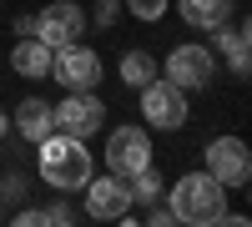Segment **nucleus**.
I'll list each match as a JSON object with an SVG mask.
<instances>
[{"label":"nucleus","instance_id":"obj_11","mask_svg":"<svg viewBox=\"0 0 252 227\" xmlns=\"http://www.w3.org/2000/svg\"><path fill=\"white\" fill-rule=\"evenodd\" d=\"M10 127L26 136V141H40V136H51L56 131V116H51V101H40V96H26L15 106V116H10Z\"/></svg>","mask_w":252,"mask_h":227},{"label":"nucleus","instance_id":"obj_17","mask_svg":"<svg viewBox=\"0 0 252 227\" xmlns=\"http://www.w3.org/2000/svg\"><path fill=\"white\" fill-rule=\"evenodd\" d=\"M15 197H26V172H5L0 177V202H15Z\"/></svg>","mask_w":252,"mask_h":227},{"label":"nucleus","instance_id":"obj_23","mask_svg":"<svg viewBox=\"0 0 252 227\" xmlns=\"http://www.w3.org/2000/svg\"><path fill=\"white\" fill-rule=\"evenodd\" d=\"M5 127H10V121H5V116H0V136H5Z\"/></svg>","mask_w":252,"mask_h":227},{"label":"nucleus","instance_id":"obj_24","mask_svg":"<svg viewBox=\"0 0 252 227\" xmlns=\"http://www.w3.org/2000/svg\"><path fill=\"white\" fill-rule=\"evenodd\" d=\"M0 162H5V152H0Z\"/></svg>","mask_w":252,"mask_h":227},{"label":"nucleus","instance_id":"obj_12","mask_svg":"<svg viewBox=\"0 0 252 227\" xmlns=\"http://www.w3.org/2000/svg\"><path fill=\"white\" fill-rule=\"evenodd\" d=\"M51 46H46V40H40V35H15V51H10V66L20 71V76H51Z\"/></svg>","mask_w":252,"mask_h":227},{"label":"nucleus","instance_id":"obj_4","mask_svg":"<svg viewBox=\"0 0 252 227\" xmlns=\"http://www.w3.org/2000/svg\"><path fill=\"white\" fill-rule=\"evenodd\" d=\"M207 172H212L222 187H247V182H252L247 141H242V136H217L212 147H207Z\"/></svg>","mask_w":252,"mask_h":227},{"label":"nucleus","instance_id":"obj_13","mask_svg":"<svg viewBox=\"0 0 252 227\" xmlns=\"http://www.w3.org/2000/svg\"><path fill=\"white\" fill-rule=\"evenodd\" d=\"M232 15V0H182V20L197 31H217Z\"/></svg>","mask_w":252,"mask_h":227},{"label":"nucleus","instance_id":"obj_2","mask_svg":"<svg viewBox=\"0 0 252 227\" xmlns=\"http://www.w3.org/2000/svg\"><path fill=\"white\" fill-rule=\"evenodd\" d=\"M172 217L192 227H217L227 222V187L212 172H187L172 187Z\"/></svg>","mask_w":252,"mask_h":227},{"label":"nucleus","instance_id":"obj_22","mask_svg":"<svg viewBox=\"0 0 252 227\" xmlns=\"http://www.w3.org/2000/svg\"><path fill=\"white\" fill-rule=\"evenodd\" d=\"M20 222H26V227H46V222H40V207H26V212H20Z\"/></svg>","mask_w":252,"mask_h":227},{"label":"nucleus","instance_id":"obj_8","mask_svg":"<svg viewBox=\"0 0 252 227\" xmlns=\"http://www.w3.org/2000/svg\"><path fill=\"white\" fill-rule=\"evenodd\" d=\"M166 81L172 86H182V91H202L207 81H212V71H217V56L207 51V46H177L172 56H166Z\"/></svg>","mask_w":252,"mask_h":227},{"label":"nucleus","instance_id":"obj_21","mask_svg":"<svg viewBox=\"0 0 252 227\" xmlns=\"http://www.w3.org/2000/svg\"><path fill=\"white\" fill-rule=\"evenodd\" d=\"M15 35H35V15H20L15 20Z\"/></svg>","mask_w":252,"mask_h":227},{"label":"nucleus","instance_id":"obj_3","mask_svg":"<svg viewBox=\"0 0 252 227\" xmlns=\"http://www.w3.org/2000/svg\"><path fill=\"white\" fill-rule=\"evenodd\" d=\"M141 116L157 131H177L187 121V91L172 86V81H146L141 86Z\"/></svg>","mask_w":252,"mask_h":227},{"label":"nucleus","instance_id":"obj_6","mask_svg":"<svg viewBox=\"0 0 252 227\" xmlns=\"http://www.w3.org/2000/svg\"><path fill=\"white\" fill-rule=\"evenodd\" d=\"M106 167L116 177H131L141 167H152V136H146L141 127H116L106 136Z\"/></svg>","mask_w":252,"mask_h":227},{"label":"nucleus","instance_id":"obj_18","mask_svg":"<svg viewBox=\"0 0 252 227\" xmlns=\"http://www.w3.org/2000/svg\"><path fill=\"white\" fill-rule=\"evenodd\" d=\"M40 222H61L66 227V222H76V212L66 207V202H51V207H40Z\"/></svg>","mask_w":252,"mask_h":227},{"label":"nucleus","instance_id":"obj_14","mask_svg":"<svg viewBox=\"0 0 252 227\" xmlns=\"http://www.w3.org/2000/svg\"><path fill=\"white\" fill-rule=\"evenodd\" d=\"M217 46L227 56V66H232V76H247V26L242 31H222L217 26Z\"/></svg>","mask_w":252,"mask_h":227},{"label":"nucleus","instance_id":"obj_1","mask_svg":"<svg viewBox=\"0 0 252 227\" xmlns=\"http://www.w3.org/2000/svg\"><path fill=\"white\" fill-rule=\"evenodd\" d=\"M40 177H46V187H56V192H81L91 182V152H86V141L66 136V131L40 136Z\"/></svg>","mask_w":252,"mask_h":227},{"label":"nucleus","instance_id":"obj_16","mask_svg":"<svg viewBox=\"0 0 252 227\" xmlns=\"http://www.w3.org/2000/svg\"><path fill=\"white\" fill-rule=\"evenodd\" d=\"M126 10H131L136 20H161L166 15V0H126Z\"/></svg>","mask_w":252,"mask_h":227},{"label":"nucleus","instance_id":"obj_7","mask_svg":"<svg viewBox=\"0 0 252 227\" xmlns=\"http://www.w3.org/2000/svg\"><path fill=\"white\" fill-rule=\"evenodd\" d=\"M81 31H86V15H81V5H71V0H51V5L35 15V35L46 40L51 51L76 46V40H81Z\"/></svg>","mask_w":252,"mask_h":227},{"label":"nucleus","instance_id":"obj_5","mask_svg":"<svg viewBox=\"0 0 252 227\" xmlns=\"http://www.w3.org/2000/svg\"><path fill=\"white\" fill-rule=\"evenodd\" d=\"M51 76H56L66 91H91L96 81H101V56L86 51L81 40H76V46H61V51L51 56Z\"/></svg>","mask_w":252,"mask_h":227},{"label":"nucleus","instance_id":"obj_10","mask_svg":"<svg viewBox=\"0 0 252 227\" xmlns=\"http://www.w3.org/2000/svg\"><path fill=\"white\" fill-rule=\"evenodd\" d=\"M51 116H56V131L86 141L91 131H101V116L106 111H101V101L91 91H71V96H61V106H51Z\"/></svg>","mask_w":252,"mask_h":227},{"label":"nucleus","instance_id":"obj_15","mask_svg":"<svg viewBox=\"0 0 252 227\" xmlns=\"http://www.w3.org/2000/svg\"><path fill=\"white\" fill-rule=\"evenodd\" d=\"M157 61L152 56H146V51H126L121 56V81H126V86H146V81H157Z\"/></svg>","mask_w":252,"mask_h":227},{"label":"nucleus","instance_id":"obj_20","mask_svg":"<svg viewBox=\"0 0 252 227\" xmlns=\"http://www.w3.org/2000/svg\"><path fill=\"white\" fill-rule=\"evenodd\" d=\"M116 0H96V20H101V26H111V20H116Z\"/></svg>","mask_w":252,"mask_h":227},{"label":"nucleus","instance_id":"obj_19","mask_svg":"<svg viewBox=\"0 0 252 227\" xmlns=\"http://www.w3.org/2000/svg\"><path fill=\"white\" fill-rule=\"evenodd\" d=\"M146 222L152 227H172L177 217H172V207H161V202H146Z\"/></svg>","mask_w":252,"mask_h":227},{"label":"nucleus","instance_id":"obj_9","mask_svg":"<svg viewBox=\"0 0 252 227\" xmlns=\"http://www.w3.org/2000/svg\"><path fill=\"white\" fill-rule=\"evenodd\" d=\"M86 212L96 222H121V217H131V192H126V177H91L86 187Z\"/></svg>","mask_w":252,"mask_h":227}]
</instances>
